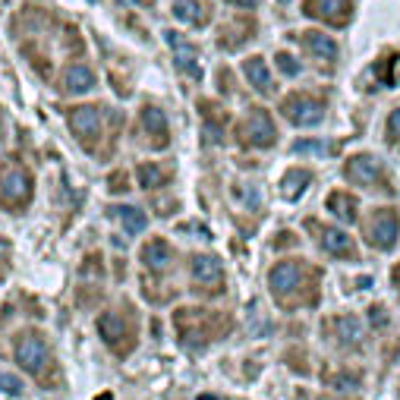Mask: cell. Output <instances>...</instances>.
<instances>
[{
    "mask_svg": "<svg viewBox=\"0 0 400 400\" xmlns=\"http://www.w3.org/2000/svg\"><path fill=\"white\" fill-rule=\"evenodd\" d=\"M173 16L190 26H202L208 20V3L205 0H173Z\"/></svg>",
    "mask_w": 400,
    "mask_h": 400,
    "instance_id": "cell-16",
    "label": "cell"
},
{
    "mask_svg": "<svg viewBox=\"0 0 400 400\" xmlns=\"http://www.w3.org/2000/svg\"><path fill=\"white\" fill-rule=\"evenodd\" d=\"M164 38H167V45L173 48V64H177V70L186 73L190 79H202V66H199L196 45H192V41H186L180 32H167Z\"/></svg>",
    "mask_w": 400,
    "mask_h": 400,
    "instance_id": "cell-5",
    "label": "cell"
},
{
    "mask_svg": "<svg viewBox=\"0 0 400 400\" xmlns=\"http://www.w3.org/2000/svg\"><path fill=\"white\" fill-rule=\"evenodd\" d=\"M139 186H145V190H158V186H164L167 180V167H158V164H139Z\"/></svg>",
    "mask_w": 400,
    "mask_h": 400,
    "instance_id": "cell-23",
    "label": "cell"
},
{
    "mask_svg": "<svg viewBox=\"0 0 400 400\" xmlns=\"http://www.w3.org/2000/svg\"><path fill=\"white\" fill-rule=\"evenodd\" d=\"M0 387H3L7 394H22V381L16 378V375H7V372L0 375Z\"/></svg>",
    "mask_w": 400,
    "mask_h": 400,
    "instance_id": "cell-27",
    "label": "cell"
},
{
    "mask_svg": "<svg viewBox=\"0 0 400 400\" xmlns=\"http://www.w3.org/2000/svg\"><path fill=\"white\" fill-rule=\"evenodd\" d=\"M303 274H306V268L299 265V262H280V265H274L271 274H268V287H271L274 297H287V293L297 290L306 280Z\"/></svg>",
    "mask_w": 400,
    "mask_h": 400,
    "instance_id": "cell-7",
    "label": "cell"
},
{
    "mask_svg": "<svg viewBox=\"0 0 400 400\" xmlns=\"http://www.w3.org/2000/svg\"><path fill=\"white\" fill-rule=\"evenodd\" d=\"M98 331H101V337L110 343V347L120 350V356H123V350L133 343V331L127 328V322H123L117 312H108V315L98 318Z\"/></svg>",
    "mask_w": 400,
    "mask_h": 400,
    "instance_id": "cell-10",
    "label": "cell"
},
{
    "mask_svg": "<svg viewBox=\"0 0 400 400\" xmlns=\"http://www.w3.org/2000/svg\"><path fill=\"white\" fill-rule=\"evenodd\" d=\"M322 246H324V252L337 255V259H353L356 255V246H353V240H350V234H343V230H337V227L324 230Z\"/></svg>",
    "mask_w": 400,
    "mask_h": 400,
    "instance_id": "cell-15",
    "label": "cell"
},
{
    "mask_svg": "<svg viewBox=\"0 0 400 400\" xmlns=\"http://www.w3.org/2000/svg\"><path fill=\"white\" fill-rule=\"evenodd\" d=\"M341 337L343 341H359L362 337V331H359V322H356V318H341Z\"/></svg>",
    "mask_w": 400,
    "mask_h": 400,
    "instance_id": "cell-25",
    "label": "cell"
},
{
    "mask_svg": "<svg viewBox=\"0 0 400 400\" xmlns=\"http://www.w3.org/2000/svg\"><path fill=\"white\" fill-rule=\"evenodd\" d=\"M227 3H234V7H246V10L259 7V0H227Z\"/></svg>",
    "mask_w": 400,
    "mask_h": 400,
    "instance_id": "cell-30",
    "label": "cell"
},
{
    "mask_svg": "<svg viewBox=\"0 0 400 400\" xmlns=\"http://www.w3.org/2000/svg\"><path fill=\"white\" fill-rule=\"evenodd\" d=\"M278 133H274V123L265 110H249L243 117V127H240V142L243 145H252V148H268L274 145Z\"/></svg>",
    "mask_w": 400,
    "mask_h": 400,
    "instance_id": "cell-2",
    "label": "cell"
},
{
    "mask_svg": "<svg viewBox=\"0 0 400 400\" xmlns=\"http://www.w3.org/2000/svg\"><path fill=\"white\" fill-rule=\"evenodd\" d=\"M16 362H20L26 372H41L48 362V343L38 334H22L16 341Z\"/></svg>",
    "mask_w": 400,
    "mask_h": 400,
    "instance_id": "cell-6",
    "label": "cell"
},
{
    "mask_svg": "<svg viewBox=\"0 0 400 400\" xmlns=\"http://www.w3.org/2000/svg\"><path fill=\"white\" fill-rule=\"evenodd\" d=\"M98 400H110V394H101V397H98Z\"/></svg>",
    "mask_w": 400,
    "mask_h": 400,
    "instance_id": "cell-33",
    "label": "cell"
},
{
    "mask_svg": "<svg viewBox=\"0 0 400 400\" xmlns=\"http://www.w3.org/2000/svg\"><path fill=\"white\" fill-rule=\"evenodd\" d=\"M280 114L290 123H297V127H315V123L324 120V104L309 95H290L280 104Z\"/></svg>",
    "mask_w": 400,
    "mask_h": 400,
    "instance_id": "cell-3",
    "label": "cell"
},
{
    "mask_svg": "<svg viewBox=\"0 0 400 400\" xmlns=\"http://www.w3.org/2000/svg\"><path fill=\"white\" fill-rule=\"evenodd\" d=\"M343 173H347V180H353L359 186H375L381 180V164L375 161V155H353L343 164Z\"/></svg>",
    "mask_w": 400,
    "mask_h": 400,
    "instance_id": "cell-8",
    "label": "cell"
},
{
    "mask_svg": "<svg viewBox=\"0 0 400 400\" xmlns=\"http://www.w3.org/2000/svg\"><path fill=\"white\" fill-rule=\"evenodd\" d=\"M110 217H117V221H120L129 234H142V230H145V224H148L145 211L133 208V205H117V208H110Z\"/></svg>",
    "mask_w": 400,
    "mask_h": 400,
    "instance_id": "cell-20",
    "label": "cell"
},
{
    "mask_svg": "<svg viewBox=\"0 0 400 400\" xmlns=\"http://www.w3.org/2000/svg\"><path fill=\"white\" fill-rule=\"evenodd\" d=\"M274 64H278L287 76H297V73H299V64L290 57V54H278V57H274Z\"/></svg>",
    "mask_w": 400,
    "mask_h": 400,
    "instance_id": "cell-26",
    "label": "cell"
},
{
    "mask_svg": "<svg viewBox=\"0 0 400 400\" xmlns=\"http://www.w3.org/2000/svg\"><path fill=\"white\" fill-rule=\"evenodd\" d=\"M387 139L400 142V110H394V114L387 117Z\"/></svg>",
    "mask_w": 400,
    "mask_h": 400,
    "instance_id": "cell-28",
    "label": "cell"
},
{
    "mask_svg": "<svg viewBox=\"0 0 400 400\" xmlns=\"http://www.w3.org/2000/svg\"><path fill=\"white\" fill-rule=\"evenodd\" d=\"M394 287H397V290H400V265L394 268Z\"/></svg>",
    "mask_w": 400,
    "mask_h": 400,
    "instance_id": "cell-31",
    "label": "cell"
},
{
    "mask_svg": "<svg viewBox=\"0 0 400 400\" xmlns=\"http://www.w3.org/2000/svg\"><path fill=\"white\" fill-rule=\"evenodd\" d=\"M199 400H217L215 394H199Z\"/></svg>",
    "mask_w": 400,
    "mask_h": 400,
    "instance_id": "cell-32",
    "label": "cell"
},
{
    "mask_svg": "<svg viewBox=\"0 0 400 400\" xmlns=\"http://www.w3.org/2000/svg\"><path fill=\"white\" fill-rule=\"evenodd\" d=\"M173 259V249L167 246V240H148L145 246H142V262H145L148 268H167Z\"/></svg>",
    "mask_w": 400,
    "mask_h": 400,
    "instance_id": "cell-17",
    "label": "cell"
},
{
    "mask_svg": "<svg viewBox=\"0 0 400 400\" xmlns=\"http://www.w3.org/2000/svg\"><path fill=\"white\" fill-rule=\"evenodd\" d=\"M123 177H127V173H114V180H110V190H114V192L127 190V180H123Z\"/></svg>",
    "mask_w": 400,
    "mask_h": 400,
    "instance_id": "cell-29",
    "label": "cell"
},
{
    "mask_svg": "<svg viewBox=\"0 0 400 400\" xmlns=\"http://www.w3.org/2000/svg\"><path fill=\"white\" fill-rule=\"evenodd\" d=\"M192 278H196V287L217 290L221 278H224L221 259H215V255H196V259H192Z\"/></svg>",
    "mask_w": 400,
    "mask_h": 400,
    "instance_id": "cell-11",
    "label": "cell"
},
{
    "mask_svg": "<svg viewBox=\"0 0 400 400\" xmlns=\"http://www.w3.org/2000/svg\"><path fill=\"white\" fill-rule=\"evenodd\" d=\"M303 45L309 48L315 57H324V60H334L337 57V45L331 38H324L322 32H306L303 35Z\"/></svg>",
    "mask_w": 400,
    "mask_h": 400,
    "instance_id": "cell-22",
    "label": "cell"
},
{
    "mask_svg": "<svg viewBox=\"0 0 400 400\" xmlns=\"http://www.w3.org/2000/svg\"><path fill=\"white\" fill-rule=\"evenodd\" d=\"M328 211L337 215L341 221H353L356 217V199L350 192H331L328 196Z\"/></svg>",
    "mask_w": 400,
    "mask_h": 400,
    "instance_id": "cell-21",
    "label": "cell"
},
{
    "mask_svg": "<svg viewBox=\"0 0 400 400\" xmlns=\"http://www.w3.org/2000/svg\"><path fill=\"white\" fill-rule=\"evenodd\" d=\"M347 10H350V0H306V16L334 22V26H343Z\"/></svg>",
    "mask_w": 400,
    "mask_h": 400,
    "instance_id": "cell-12",
    "label": "cell"
},
{
    "mask_svg": "<svg viewBox=\"0 0 400 400\" xmlns=\"http://www.w3.org/2000/svg\"><path fill=\"white\" fill-rule=\"evenodd\" d=\"M309 183H312L309 171H287L284 180H280V196L293 202V199H299L306 190H309Z\"/></svg>",
    "mask_w": 400,
    "mask_h": 400,
    "instance_id": "cell-18",
    "label": "cell"
},
{
    "mask_svg": "<svg viewBox=\"0 0 400 400\" xmlns=\"http://www.w3.org/2000/svg\"><path fill=\"white\" fill-rule=\"evenodd\" d=\"M0 196H3V202H26L29 196H32V177H29L22 167H3L0 171Z\"/></svg>",
    "mask_w": 400,
    "mask_h": 400,
    "instance_id": "cell-4",
    "label": "cell"
},
{
    "mask_svg": "<svg viewBox=\"0 0 400 400\" xmlns=\"http://www.w3.org/2000/svg\"><path fill=\"white\" fill-rule=\"evenodd\" d=\"M400 234V217L394 208H375L372 217H369V227H366V240L378 249H391L397 243Z\"/></svg>",
    "mask_w": 400,
    "mask_h": 400,
    "instance_id": "cell-1",
    "label": "cell"
},
{
    "mask_svg": "<svg viewBox=\"0 0 400 400\" xmlns=\"http://www.w3.org/2000/svg\"><path fill=\"white\" fill-rule=\"evenodd\" d=\"M70 127H73V133L79 136L83 145H92L95 136L101 133V110L98 108H76L70 114Z\"/></svg>",
    "mask_w": 400,
    "mask_h": 400,
    "instance_id": "cell-9",
    "label": "cell"
},
{
    "mask_svg": "<svg viewBox=\"0 0 400 400\" xmlns=\"http://www.w3.org/2000/svg\"><path fill=\"white\" fill-rule=\"evenodd\" d=\"M142 123H145V133H148V139H152V145L164 148L167 145V117H164V110L155 108V104L142 108Z\"/></svg>",
    "mask_w": 400,
    "mask_h": 400,
    "instance_id": "cell-13",
    "label": "cell"
},
{
    "mask_svg": "<svg viewBox=\"0 0 400 400\" xmlns=\"http://www.w3.org/2000/svg\"><path fill=\"white\" fill-rule=\"evenodd\" d=\"M92 85H95V76H92V70L89 66H70L66 70V76H64V89L70 92V95H83V92H89Z\"/></svg>",
    "mask_w": 400,
    "mask_h": 400,
    "instance_id": "cell-19",
    "label": "cell"
},
{
    "mask_svg": "<svg viewBox=\"0 0 400 400\" xmlns=\"http://www.w3.org/2000/svg\"><path fill=\"white\" fill-rule=\"evenodd\" d=\"M293 152L297 155H328V145L322 139H297L293 142Z\"/></svg>",
    "mask_w": 400,
    "mask_h": 400,
    "instance_id": "cell-24",
    "label": "cell"
},
{
    "mask_svg": "<svg viewBox=\"0 0 400 400\" xmlns=\"http://www.w3.org/2000/svg\"><path fill=\"white\" fill-rule=\"evenodd\" d=\"M243 73H246L249 85L259 89L262 95H271V92H274V79H271V73H268V66H265V60H262V57L243 60Z\"/></svg>",
    "mask_w": 400,
    "mask_h": 400,
    "instance_id": "cell-14",
    "label": "cell"
}]
</instances>
